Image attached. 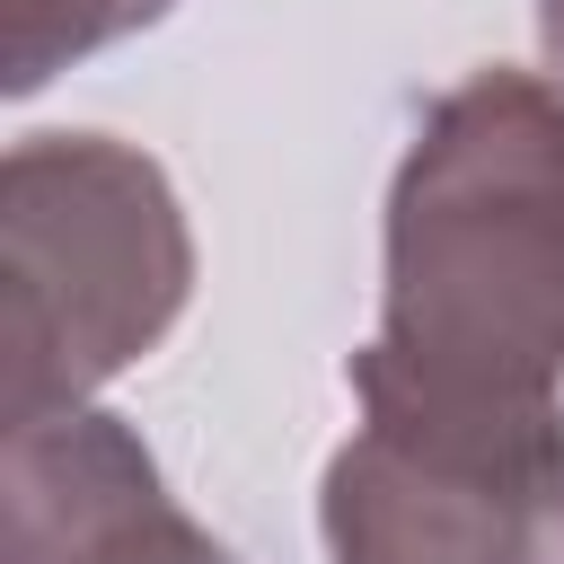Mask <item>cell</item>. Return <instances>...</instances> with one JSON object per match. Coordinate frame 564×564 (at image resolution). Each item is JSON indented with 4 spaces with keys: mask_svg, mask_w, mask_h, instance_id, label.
<instances>
[{
    "mask_svg": "<svg viewBox=\"0 0 564 564\" xmlns=\"http://www.w3.org/2000/svg\"><path fill=\"white\" fill-rule=\"evenodd\" d=\"M538 44H546V62L564 79V0H538Z\"/></svg>",
    "mask_w": 564,
    "mask_h": 564,
    "instance_id": "6",
    "label": "cell"
},
{
    "mask_svg": "<svg viewBox=\"0 0 564 564\" xmlns=\"http://www.w3.org/2000/svg\"><path fill=\"white\" fill-rule=\"evenodd\" d=\"M176 0H0V88L35 97L53 70L159 26Z\"/></svg>",
    "mask_w": 564,
    "mask_h": 564,
    "instance_id": "5",
    "label": "cell"
},
{
    "mask_svg": "<svg viewBox=\"0 0 564 564\" xmlns=\"http://www.w3.org/2000/svg\"><path fill=\"white\" fill-rule=\"evenodd\" d=\"M361 423L326 458L335 564H564V397L476 405L352 370Z\"/></svg>",
    "mask_w": 564,
    "mask_h": 564,
    "instance_id": "3",
    "label": "cell"
},
{
    "mask_svg": "<svg viewBox=\"0 0 564 564\" xmlns=\"http://www.w3.org/2000/svg\"><path fill=\"white\" fill-rule=\"evenodd\" d=\"M194 291V238L150 150L26 132L0 159V423L88 405Z\"/></svg>",
    "mask_w": 564,
    "mask_h": 564,
    "instance_id": "2",
    "label": "cell"
},
{
    "mask_svg": "<svg viewBox=\"0 0 564 564\" xmlns=\"http://www.w3.org/2000/svg\"><path fill=\"white\" fill-rule=\"evenodd\" d=\"M423 397L546 405L564 388V88L467 70L388 185L379 335L352 352Z\"/></svg>",
    "mask_w": 564,
    "mask_h": 564,
    "instance_id": "1",
    "label": "cell"
},
{
    "mask_svg": "<svg viewBox=\"0 0 564 564\" xmlns=\"http://www.w3.org/2000/svg\"><path fill=\"white\" fill-rule=\"evenodd\" d=\"M0 564H238L123 414L62 405L0 441Z\"/></svg>",
    "mask_w": 564,
    "mask_h": 564,
    "instance_id": "4",
    "label": "cell"
}]
</instances>
